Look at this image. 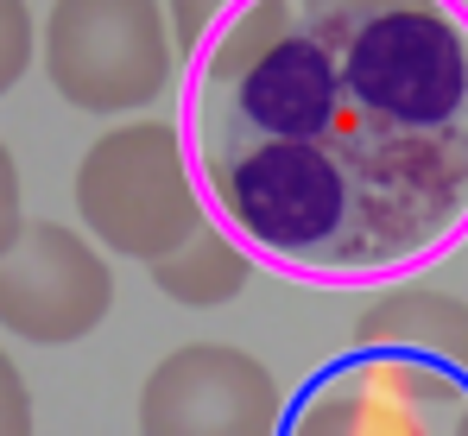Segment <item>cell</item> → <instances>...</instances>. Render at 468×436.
Returning a JSON list of instances; mask_svg holds the SVG:
<instances>
[{"label":"cell","mask_w":468,"mask_h":436,"mask_svg":"<svg viewBox=\"0 0 468 436\" xmlns=\"http://www.w3.org/2000/svg\"><path fill=\"white\" fill-rule=\"evenodd\" d=\"M209 216L316 285L468 240V0H247L184 64Z\"/></svg>","instance_id":"obj_1"},{"label":"cell","mask_w":468,"mask_h":436,"mask_svg":"<svg viewBox=\"0 0 468 436\" xmlns=\"http://www.w3.org/2000/svg\"><path fill=\"white\" fill-rule=\"evenodd\" d=\"M38 45L51 89L82 114L153 108L184 64L158 0H51Z\"/></svg>","instance_id":"obj_3"},{"label":"cell","mask_w":468,"mask_h":436,"mask_svg":"<svg viewBox=\"0 0 468 436\" xmlns=\"http://www.w3.org/2000/svg\"><path fill=\"white\" fill-rule=\"evenodd\" d=\"M355 348L367 355H411L468 379V303L431 285H387L355 323Z\"/></svg>","instance_id":"obj_7"},{"label":"cell","mask_w":468,"mask_h":436,"mask_svg":"<svg viewBox=\"0 0 468 436\" xmlns=\"http://www.w3.org/2000/svg\"><path fill=\"white\" fill-rule=\"evenodd\" d=\"M240 6H247V0H171L165 13H171V38H177V58L190 64V58H197V51H203V45H209V38H216L222 26H229Z\"/></svg>","instance_id":"obj_9"},{"label":"cell","mask_w":468,"mask_h":436,"mask_svg":"<svg viewBox=\"0 0 468 436\" xmlns=\"http://www.w3.org/2000/svg\"><path fill=\"white\" fill-rule=\"evenodd\" d=\"M285 436H468V379L411 355L355 348L304 386Z\"/></svg>","instance_id":"obj_4"},{"label":"cell","mask_w":468,"mask_h":436,"mask_svg":"<svg viewBox=\"0 0 468 436\" xmlns=\"http://www.w3.org/2000/svg\"><path fill=\"white\" fill-rule=\"evenodd\" d=\"M153 272V285L171 297V303H184V310H216V303H234L247 279H253V247L229 234L222 221H203L177 253H165L146 266Z\"/></svg>","instance_id":"obj_8"},{"label":"cell","mask_w":468,"mask_h":436,"mask_svg":"<svg viewBox=\"0 0 468 436\" xmlns=\"http://www.w3.org/2000/svg\"><path fill=\"white\" fill-rule=\"evenodd\" d=\"M32 6L26 0H0V95L32 70Z\"/></svg>","instance_id":"obj_10"},{"label":"cell","mask_w":468,"mask_h":436,"mask_svg":"<svg viewBox=\"0 0 468 436\" xmlns=\"http://www.w3.org/2000/svg\"><path fill=\"white\" fill-rule=\"evenodd\" d=\"M0 436H32V392L6 348H0Z\"/></svg>","instance_id":"obj_11"},{"label":"cell","mask_w":468,"mask_h":436,"mask_svg":"<svg viewBox=\"0 0 468 436\" xmlns=\"http://www.w3.org/2000/svg\"><path fill=\"white\" fill-rule=\"evenodd\" d=\"M114 310V272L101 247L64 221H26L0 260V329L32 348H70Z\"/></svg>","instance_id":"obj_5"},{"label":"cell","mask_w":468,"mask_h":436,"mask_svg":"<svg viewBox=\"0 0 468 436\" xmlns=\"http://www.w3.org/2000/svg\"><path fill=\"white\" fill-rule=\"evenodd\" d=\"M26 234V209H19V165H13V152L0 140V260L13 253V240Z\"/></svg>","instance_id":"obj_12"},{"label":"cell","mask_w":468,"mask_h":436,"mask_svg":"<svg viewBox=\"0 0 468 436\" xmlns=\"http://www.w3.org/2000/svg\"><path fill=\"white\" fill-rule=\"evenodd\" d=\"M77 216L95 247L140 266L177 253L203 221H216L190 165V140L171 121H127L82 152Z\"/></svg>","instance_id":"obj_2"},{"label":"cell","mask_w":468,"mask_h":436,"mask_svg":"<svg viewBox=\"0 0 468 436\" xmlns=\"http://www.w3.org/2000/svg\"><path fill=\"white\" fill-rule=\"evenodd\" d=\"M140 436H285V399L260 355L190 342L146 373Z\"/></svg>","instance_id":"obj_6"}]
</instances>
